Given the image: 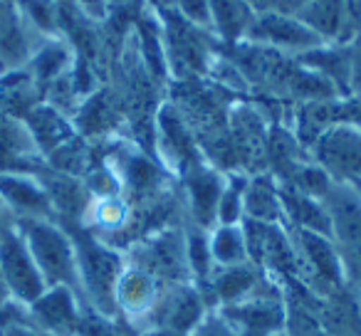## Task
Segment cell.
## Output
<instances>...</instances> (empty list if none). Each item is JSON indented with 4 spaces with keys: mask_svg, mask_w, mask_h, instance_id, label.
<instances>
[{
    "mask_svg": "<svg viewBox=\"0 0 361 336\" xmlns=\"http://www.w3.org/2000/svg\"><path fill=\"white\" fill-rule=\"evenodd\" d=\"M0 275L6 280L11 297L20 304H32L47 290L25 240L18 232L16 223L0 232Z\"/></svg>",
    "mask_w": 361,
    "mask_h": 336,
    "instance_id": "4",
    "label": "cell"
},
{
    "mask_svg": "<svg viewBox=\"0 0 361 336\" xmlns=\"http://www.w3.org/2000/svg\"><path fill=\"white\" fill-rule=\"evenodd\" d=\"M0 75H3V70H0Z\"/></svg>",
    "mask_w": 361,
    "mask_h": 336,
    "instance_id": "45",
    "label": "cell"
},
{
    "mask_svg": "<svg viewBox=\"0 0 361 336\" xmlns=\"http://www.w3.org/2000/svg\"><path fill=\"white\" fill-rule=\"evenodd\" d=\"M349 97H361V47L356 42H354V52H351Z\"/></svg>",
    "mask_w": 361,
    "mask_h": 336,
    "instance_id": "36",
    "label": "cell"
},
{
    "mask_svg": "<svg viewBox=\"0 0 361 336\" xmlns=\"http://www.w3.org/2000/svg\"><path fill=\"white\" fill-rule=\"evenodd\" d=\"M351 52H354V42L351 45H336V42H326L314 50L305 52V55L295 57L302 67L317 72L319 77H324L331 87L336 89V94L341 99L349 97V72H351Z\"/></svg>",
    "mask_w": 361,
    "mask_h": 336,
    "instance_id": "17",
    "label": "cell"
},
{
    "mask_svg": "<svg viewBox=\"0 0 361 336\" xmlns=\"http://www.w3.org/2000/svg\"><path fill=\"white\" fill-rule=\"evenodd\" d=\"M144 336H183V334L171 331V329H161V326H149V329L144 331Z\"/></svg>",
    "mask_w": 361,
    "mask_h": 336,
    "instance_id": "37",
    "label": "cell"
},
{
    "mask_svg": "<svg viewBox=\"0 0 361 336\" xmlns=\"http://www.w3.org/2000/svg\"><path fill=\"white\" fill-rule=\"evenodd\" d=\"M171 11L191 27L211 35V0H173Z\"/></svg>",
    "mask_w": 361,
    "mask_h": 336,
    "instance_id": "30",
    "label": "cell"
},
{
    "mask_svg": "<svg viewBox=\"0 0 361 336\" xmlns=\"http://www.w3.org/2000/svg\"><path fill=\"white\" fill-rule=\"evenodd\" d=\"M223 186H226V176H221L213 168H206V166H198V168L186 173L188 211H191L193 220L201 230L216 228Z\"/></svg>",
    "mask_w": 361,
    "mask_h": 336,
    "instance_id": "14",
    "label": "cell"
},
{
    "mask_svg": "<svg viewBox=\"0 0 361 336\" xmlns=\"http://www.w3.org/2000/svg\"><path fill=\"white\" fill-rule=\"evenodd\" d=\"M13 223L25 240L45 285H62L80 292L77 247L72 240V232H67L60 225V220H45V218H20Z\"/></svg>",
    "mask_w": 361,
    "mask_h": 336,
    "instance_id": "1",
    "label": "cell"
},
{
    "mask_svg": "<svg viewBox=\"0 0 361 336\" xmlns=\"http://www.w3.org/2000/svg\"><path fill=\"white\" fill-rule=\"evenodd\" d=\"M156 178H159V173H156V168L146 158H141V156L129 158V163H126V181H129L131 188L146 191V188L154 186Z\"/></svg>",
    "mask_w": 361,
    "mask_h": 336,
    "instance_id": "31",
    "label": "cell"
},
{
    "mask_svg": "<svg viewBox=\"0 0 361 336\" xmlns=\"http://www.w3.org/2000/svg\"><path fill=\"white\" fill-rule=\"evenodd\" d=\"M356 45L361 47V30H359V37H356Z\"/></svg>",
    "mask_w": 361,
    "mask_h": 336,
    "instance_id": "43",
    "label": "cell"
},
{
    "mask_svg": "<svg viewBox=\"0 0 361 336\" xmlns=\"http://www.w3.org/2000/svg\"><path fill=\"white\" fill-rule=\"evenodd\" d=\"M27 316L45 336H77L82 329L80 299L72 287H47L32 304H27Z\"/></svg>",
    "mask_w": 361,
    "mask_h": 336,
    "instance_id": "7",
    "label": "cell"
},
{
    "mask_svg": "<svg viewBox=\"0 0 361 336\" xmlns=\"http://www.w3.org/2000/svg\"><path fill=\"white\" fill-rule=\"evenodd\" d=\"M55 6H60L62 11H75V6H72V0H52Z\"/></svg>",
    "mask_w": 361,
    "mask_h": 336,
    "instance_id": "39",
    "label": "cell"
},
{
    "mask_svg": "<svg viewBox=\"0 0 361 336\" xmlns=\"http://www.w3.org/2000/svg\"><path fill=\"white\" fill-rule=\"evenodd\" d=\"M42 336H45V334H42Z\"/></svg>",
    "mask_w": 361,
    "mask_h": 336,
    "instance_id": "47",
    "label": "cell"
},
{
    "mask_svg": "<svg viewBox=\"0 0 361 336\" xmlns=\"http://www.w3.org/2000/svg\"><path fill=\"white\" fill-rule=\"evenodd\" d=\"M188 336H238V331L233 329L231 321H228L226 316L221 314V309H218V311H208V314L203 316L201 324H198Z\"/></svg>",
    "mask_w": 361,
    "mask_h": 336,
    "instance_id": "33",
    "label": "cell"
},
{
    "mask_svg": "<svg viewBox=\"0 0 361 336\" xmlns=\"http://www.w3.org/2000/svg\"><path fill=\"white\" fill-rule=\"evenodd\" d=\"M0 203L13 216L20 218H45L57 220L47 191L42 188L40 178L32 173H0Z\"/></svg>",
    "mask_w": 361,
    "mask_h": 336,
    "instance_id": "10",
    "label": "cell"
},
{
    "mask_svg": "<svg viewBox=\"0 0 361 336\" xmlns=\"http://www.w3.org/2000/svg\"><path fill=\"white\" fill-rule=\"evenodd\" d=\"M114 6H124V3H129V0H111Z\"/></svg>",
    "mask_w": 361,
    "mask_h": 336,
    "instance_id": "42",
    "label": "cell"
},
{
    "mask_svg": "<svg viewBox=\"0 0 361 336\" xmlns=\"http://www.w3.org/2000/svg\"><path fill=\"white\" fill-rule=\"evenodd\" d=\"M208 242H211V255L216 267H233L250 262L247 252V237L243 225H216L208 230Z\"/></svg>",
    "mask_w": 361,
    "mask_h": 336,
    "instance_id": "24",
    "label": "cell"
},
{
    "mask_svg": "<svg viewBox=\"0 0 361 336\" xmlns=\"http://www.w3.org/2000/svg\"><path fill=\"white\" fill-rule=\"evenodd\" d=\"M77 15L82 20H87L90 25H99V23H106L114 11V3L111 0H72Z\"/></svg>",
    "mask_w": 361,
    "mask_h": 336,
    "instance_id": "32",
    "label": "cell"
},
{
    "mask_svg": "<svg viewBox=\"0 0 361 336\" xmlns=\"http://www.w3.org/2000/svg\"><path fill=\"white\" fill-rule=\"evenodd\" d=\"M334 178L322 168L319 163H297L290 173H287V181L285 186L295 188L297 193L302 196H310V198H317V201H324L326 193L331 191L334 186Z\"/></svg>",
    "mask_w": 361,
    "mask_h": 336,
    "instance_id": "25",
    "label": "cell"
},
{
    "mask_svg": "<svg viewBox=\"0 0 361 336\" xmlns=\"http://www.w3.org/2000/svg\"><path fill=\"white\" fill-rule=\"evenodd\" d=\"M144 257L134 267L149 272L151 277H166V280L180 285V280L188 275L186 262V235L180 232H161L159 237H151L141 247Z\"/></svg>",
    "mask_w": 361,
    "mask_h": 336,
    "instance_id": "11",
    "label": "cell"
},
{
    "mask_svg": "<svg viewBox=\"0 0 361 336\" xmlns=\"http://www.w3.org/2000/svg\"><path fill=\"white\" fill-rule=\"evenodd\" d=\"M250 3H252V0H250Z\"/></svg>",
    "mask_w": 361,
    "mask_h": 336,
    "instance_id": "46",
    "label": "cell"
},
{
    "mask_svg": "<svg viewBox=\"0 0 361 336\" xmlns=\"http://www.w3.org/2000/svg\"><path fill=\"white\" fill-rule=\"evenodd\" d=\"M245 42L275 50L285 57H300L314 47L326 45L302 18L277 13H257Z\"/></svg>",
    "mask_w": 361,
    "mask_h": 336,
    "instance_id": "5",
    "label": "cell"
},
{
    "mask_svg": "<svg viewBox=\"0 0 361 336\" xmlns=\"http://www.w3.org/2000/svg\"><path fill=\"white\" fill-rule=\"evenodd\" d=\"M77 247V270H80V290L90 297V301L111 314L116 309V282L126 270L124 260L109 245L94 240L92 235H72Z\"/></svg>",
    "mask_w": 361,
    "mask_h": 336,
    "instance_id": "2",
    "label": "cell"
},
{
    "mask_svg": "<svg viewBox=\"0 0 361 336\" xmlns=\"http://www.w3.org/2000/svg\"><path fill=\"white\" fill-rule=\"evenodd\" d=\"M11 223H13V216L6 211V206H3V203H0V232L6 230V228L11 225Z\"/></svg>",
    "mask_w": 361,
    "mask_h": 336,
    "instance_id": "38",
    "label": "cell"
},
{
    "mask_svg": "<svg viewBox=\"0 0 361 336\" xmlns=\"http://www.w3.org/2000/svg\"><path fill=\"white\" fill-rule=\"evenodd\" d=\"M280 198L282 211H285V223H290L295 230L331 237V223L324 201L302 196V193H297L295 188L285 186V183H280Z\"/></svg>",
    "mask_w": 361,
    "mask_h": 336,
    "instance_id": "19",
    "label": "cell"
},
{
    "mask_svg": "<svg viewBox=\"0 0 361 336\" xmlns=\"http://www.w3.org/2000/svg\"><path fill=\"white\" fill-rule=\"evenodd\" d=\"M159 134L164 141V149L173 163H183L186 161V173L198 168L196 163V149H193L191 134H188L186 124L180 119V114L173 106H164L159 111Z\"/></svg>",
    "mask_w": 361,
    "mask_h": 336,
    "instance_id": "23",
    "label": "cell"
},
{
    "mask_svg": "<svg viewBox=\"0 0 361 336\" xmlns=\"http://www.w3.org/2000/svg\"><path fill=\"white\" fill-rule=\"evenodd\" d=\"M75 60H77V52L72 50L67 37H62V35L40 37L37 45L32 47L30 60L25 62V70H27V75L37 82L42 94H45V89L52 82H57L60 77H65L67 72L72 70Z\"/></svg>",
    "mask_w": 361,
    "mask_h": 336,
    "instance_id": "15",
    "label": "cell"
},
{
    "mask_svg": "<svg viewBox=\"0 0 361 336\" xmlns=\"http://www.w3.org/2000/svg\"><path fill=\"white\" fill-rule=\"evenodd\" d=\"M186 262L188 272L196 277H211L216 265H213L211 255V242H208V230H196L186 232Z\"/></svg>",
    "mask_w": 361,
    "mask_h": 336,
    "instance_id": "28",
    "label": "cell"
},
{
    "mask_svg": "<svg viewBox=\"0 0 361 336\" xmlns=\"http://www.w3.org/2000/svg\"><path fill=\"white\" fill-rule=\"evenodd\" d=\"M295 245L302 260L310 265L317 280H322L326 287H344L346 285V272L341 265V257L336 252V245L331 237L317 235V232L295 230Z\"/></svg>",
    "mask_w": 361,
    "mask_h": 336,
    "instance_id": "16",
    "label": "cell"
},
{
    "mask_svg": "<svg viewBox=\"0 0 361 336\" xmlns=\"http://www.w3.org/2000/svg\"><path fill=\"white\" fill-rule=\"evenodd\" d=\"M341 124H349L361 131V97L341 99Z\"/></svg>",
    "mask_w": 361,
    "mask_h": 336,
    "instance_id": "35",
    "label": "cell"
},
{
    "mask_svg": "<svg viewBox=\"0 0 361 336\" xmlns=\"http://www.w3.org/2000/svg\"><path fill=\"white\" fill-rule=\"evenodd\" d=\"M40 37L25 25L13 0H0V70L11 72L25 67L32 47Z\"/></svg>",
    "mask_w": 361,
    "mask_h": 336,
    "instance_id": "12",
    "label": "cell"
},
{
    "mask_svg": "<svg viewBox=\"0 0 361 336\" xmlns=\"http://www.w3.org/2000/svg\"><path fill=\"white\" fill-rule=\"evenodd\" d=\"M94 223L104 230H119L126 223V203H121L116 196L97 198L94 203H90V211Z\"/></svg>",
    "mask_w": 361,
    "mask_h": 336,
    "instance_id": "29",
    "label": "cell"
},
{
    "mask_svg": "<svg viewBox=\"0 0 361 336\" xmlns=\"http://www.w3.org/2000/svg\"><path fill=\"white\" fill-rule=\"evenodd\" d=\"M116 306L129 314H149L159 299V285L149 272L139 267H126L116 282Z\"/></svg>",
    "mask_w": 361,
    "mask_h": 336,
    "instance_id": "21",
    "label": "cell"
},
{
    "mask_svg": "<svg viewBox=\"0 0 361 336\" xmlns=\"http://www.w3.org/2000/svg\"><path fill=\"white\" fill-rule=\"evenodd\" d=\"M331 242L341 257L346 282L361 285V196L351 183H334L324 198Z\"/></svg>",
    "mask_w": 361,
    "mask_h": 336,
    "instance_id": "3",
    "label": "cell"
},
{
    "mask_svg": "<svg viewBox=\"0 0 361 336\" xmlns=\"http://www.w3.org/2000/svg\"><path fill=\"white\" fill-rule=\"evenodd\" d=\"M351 186H354V188H356V193L361 196V181H359V183H351Z\"/></svg>",
    "mask_w": 361,
    "mask_h": 336,
    "instance_id": "41",
    "label": "cell"
},
{
    "mask_svg": "<svg viewBox=\"0 0 361 336\" xmlns=\"http://www.w3.org/2000/svg\"><path fill=\"white\" fill-rule=\"evenodd\" d=\"M245 186L247 176H238V173L226 176L216 225H243V220H245Z\"/></svg>",
    "mask_w": 361,
    "mask_h": 336,
    "instance_id": "26",
    "label": "cell"
},
{
    "mask_svg": "<svg viewBox=\"0 0 361 336\" xmlns=\"http://www.w3.org/2000/svg\"><path fill=\"white\" fill-rule=\"evenodd\" d=\"M208 314L206 304H203L201 294L196 287H191L188 282H180L166 290V294H159L154 309L149 311L151 326H161V329L178 331V334L188 336L198 324L203 321V316Z\"/></svg>",
    "mask_w": 361,
    "mask_h": 336,
    "instance_id": "9",
    "label": "cell"
},
{
    "mask_svg": "<svg viewBox=\"0 0 361 336\" xmlns=\"http://www.w3.org/2000/svg\"><path fill=\"white\" fill-rule=\"evenodd\" d=\"M307 336H336V334H329V331H312V334Z\"/></svg>",
    "mask_w": 361,
    "mask_h": 336,
    "instance_id": "40",
    "label": "cell"
},
{
    "mask_svg": "<svg viewBox=\"0 0 361 336\" xmlns=\"http://www.w3.org/2000/svg\"><path fill=\"white\" fill-rule=\"evenodd\" d=\"M23 121H25L27 134H30L32 144H35L37 154L42 158L55 154L60 146H65L67 141H72L77 136L72 116H67L65 111L47 104V101H40L37 106H32Z\"/></svg>",
    "mask_w": 361,
    "mask_h": 336,
    "instance_id": "13",
    "label": "cell"
},
{
    "mask_svg": "<svg viewBox=\"0 0 361 336\" xmlns=\"http://www.w3.org/2000/svg\"><path fill=\"white\" fill-rule=\"evenodd\" d=\"M221 314L231 321L238 336H272L287 326L285 304L277 297H265L260 292L238 304L223 306Z\"/></svg>",
    "mask_w": 361,
    "mask_h": 336,
    "instance_id": "8",
    "label": "cell"
},
{
    "mask_svg": "<svg viewBox=\"0 0 361 336\" xmlns=\"http://www.w3.org/2000/svg\"><path fill=\"white\" fill-rule=\"evenodd\" d=\"M245 220L265 223V225H285L280 183L267 173L247 178L245 186Z\"/></svg>",
    "mask_w": 361,
    "mask_h": 336,
    "instance_id": "20",
    "label": "cell"
},
{
    "mask_svg": "<svg viewBox=\"0 0 361 336\" xmlns=\"http://www.w3.org/2000/svg\"><path fill=\"white\" fill-rule=\"evenodd\" d=\"M257 11L250 0H211V35L226 45L245 42Z\"/></svg>",
    "mask_w": 361,
    "mask_h": 336,
    "instance_id": "18",
    "label": "cell"
},
{
    "mask_svg": "<svg viewBox=\"0 0 361 336\" xmlns=\"http://www.w3.org/2000/svg\"><path fill=\"white\" fill-rule=\"evenodd\" d=\"M211 280H213V292H216L218 301H221V309L223 306L238 304V301L257 294V290H260V275L255 270V262H243V265H233V267H216Z\"/></svg>",
    "mask_w": 361,
    "mask_h": 336,
    "instance_id": "22",
    "label": "cell"
},
{
    "mask_svg": "<svg viewBox=\"0 0 361 336\" xmlns=\"http://www.w3.org/2000/svg\"><path fill=\"white\" fill-rule=\"evenodd\" d=\"M312 158L319 163L336 183L361 181V131L349 124L326 129L312 144Z\"/></svg>",
    "mask_w": 361,
    "mask_h": 336,
    "instance_id": "6",
    "label": "cell"
},
{
    "mask_svg": "<svg viewBox=\"0 0 361 336\" xmlns=\"http://www.w3.org/2000/svg\"><path fill=\"white\" fill-rule=\"evenodd\" d=\"M0 151H11V154L23 156H40L35 144H32L30 134H27L25 121L18 119V116H11L3 109H0Z\"/></svg>",
    "mask_w": 361,
    "mask_h": 336,
    "instance_id": "27",
    "label": "cell"
},
{
    "mask_svg": "<svg viewBox=\"0 0 361 336\" xmlns=\"http://www.w3.org/2000/svg\"><path fill=\"white\" fill-rule=\"evenodd\" d=\"M310 0H252L257 13H277V15H300Z\"/></svg>",
    "mask_w": 361,
    "mask_h": 336,
    "instance_id": "34",
    "label": "cell"
},
{
    "mask_svg": "<svg viewBox=\"0 0 361 336\" xmlns=\"http://www.w3.org/2000/svg\"><path fill=\"white\" fill-rule=\"evenodd\" d=\"M272 336H290V334H285V331H280V334H272Z\"/></svg>",
    "mask_w": 361,
    "mask_h": 336,
    "instance_id": "44",
    "label": "cell"
}]
</instances>
